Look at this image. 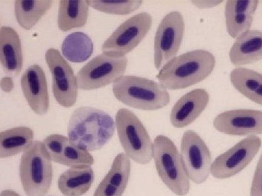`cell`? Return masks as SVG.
<instances>
[{
    "label": "cell",
    "mask_w": 262,
    "mask_h": 196,
    "mask_svg": "<svg viewBox=\"0 0 262 196\" xmlns=\"http://www.w3.org/2000/svg\"><path fill=\"white\" fill-rule=\"evenodd\" d=\"M45 58L51 73L52 88L56 102L62 107H72L77 102L80 89L77 75L58 50L50 48Z\"/></svg>",
    "instance_id": "30bf717a"
},
{
    "label": "cell",
    "mask_w": 262,
    "mask_h": 196,
    "mask_svg": "<svg viewBox=\"0 0 262 196\" xmlns=\"http://www.w3.org/2000/svg\"><path fill=\"white\" fill-rule=\"evenodd\" d=\"M94 44L92 39L83 32L69 34L63 41L61 54L67 61L81 63L87 61L92 56Z\"/></svg>",
    "instance_id": "d4e9b609"
},
{
    "label": "cell",
    "mask_w": 262,
    "mask_h": 196,
    "mask_svg": "<svg viewBox=\"0 0 262 196\" xmlns=\"http://www.w3.org/2000/svg\"><path fill=\"white\" fill-rule=\"evenodd\" d=\"M258 3V0H228L226 3V29L231 37L237 39L251 30Z\"/></svg>",
    "instance_id": "2e32d148"
},
{
    "label": "cell",
    "mask_w": 262,
    "mask_h": 196,
    "mask_svg": "<svg viewBox=\"0 0 262 196\" xmlns=\"http://www.w3.org/2000/svg\"><path fill=\"white\" fill-rule=\"evenodd\" d=\"M234 89L250 101L262 106V75L256 70L237 67L229 75Z\"/></svg>",
    "instance_id": "44dd1931"
},
{
    "label": "cell",
    "mask_w": 262,
    "mask_h": 196,
    "mask_svg": "<svg viewBox=\"0 0 262 196\" xmlns=\"http://www.w3.org/2000/svg\"><path fill=\"white\" fill-rule=\"evenodd\" d=\"M213 125L218 132L227 135L250 137L262 135V111L229 110L215 117Z\"/></svg>",
    "instance_id": "4fadbf2b"
},
{
    "label": "cell",
    "mask_w": 262,
    "mask_h": 196,
    "mask_svg": "<svg viewBox=\"0 0 262 196\" xmlns=\"http://www.w3.org/2000/svg\"><path fill=\"white\" fill-rule=\"evenodd\" d=\"M131 174V160L125 153L114 159L111 168L98 185L93 196H122Z\"/></svg>",
    "instance_id": "ac0fdd59"
},
{
    "label": "cell",
    "mask_w": 262,
    "mask_h": 196,
    "mask_svg": "<svg viewBox=\"0 0 262 196\" xmlns=\"http://www.w3.org/2000/svg\"><path fill=\"white\" fill-rule=\"evenodd\" d=\"M0 196H20L18 192L12 190H5L2 191Z\"/></svg>",
    "instance_id": "1f68e13d"
},
{
    "label": "cell",
    "mask_w": 262,
    "mask_h": 196,
    "mask_svg": "<svg viewBox=\"0 0 262 196\" xmlns=\"http://www.w3.org/2000/svg\"><path fill=\"white\" fill-rule=\"evenodd\" d=\"M185 20L181 12H170L162 19L155 34L154 65L160 70L177 56L182 46Z\"/></svg>",
    "instance_id": "9c48e42d"
},
{
    "label": "cell",
    "mask_w": 262,
    "mask_h": 196,
    "mask_svg": "<svg viewBox=\"0 0 262 196\" xmlns=\"http://www.w3.org/2000/svg\"><path fill=\"white\" fill-rule=\"evenodd\" d=\"M115 125L124 153L130 160L141 165L151 162L154 142L139 117L130 110L121 108L117 112Z\"/></svg>",
    "instance_id": "8992f818"
},
{
    "label": "cell",
    "mask_w": 262,
    "mask_h": 196,
    "mask_svg": "<svg viewBox=\"0 0 262 196\" xmlns=\"http://www.w3.org/2000/svg\"><path fill=\"white\" fill-rule=\"evenodd\" d=\"M52 0H15L14 13L22 29L31 30L53 6Z\"/></svg>",
    "instance_id": "cb8c5ba5"
},
{
    "label": "cell",
    "mask_w": 262,
    "mask_h": 196,
    "mask_svg": "<svg viewBox=\"0 0 262 196\" xmlns=\"http://www.w3.org/2000/svg\"><path fill=\"white\" fill-rule=\"evenodd\" d=\"M94 162V158L91 152L71 143L69 141L56 163L64 165L70 168H85L91 167Z\"/></svg>",
    "instance_id": "4316f807"
},
{
    "label": "cell",
    "mask_w": 262,
    "mask_h": 196,
    "mask_svg": "<svg viewBox=\"0 0 262 196\" xmlns=\"http://www.w3.org/2000/svg\"><path fill=\"white\" fill-rule=\"evenodd\" d=\"M114 95L128 107L141 111H158L170 101L168 90L158 82L134 75H124L113 84Z\"/></svg>",
    "instance_id": "3957f363"
},
{
    "label": "cell",
    "mask_w": 262,
    "mask_h": 196,
    "mask_svg": "<svg viewBox=\"0 0 262 196\" xmlns=\"http://www.w3.org/2000/svg\"><path fill=\"white\" fill-rule=\"evenodd\" d=\"M153 142V160L160 178L176 195H187L190 190V180L177 146L163 135L157 136Z\"/></svg>",
    "instance_id": "5b68a950"
},
{
    "label": "cell",
    "mask_w": 262,
    "mask_h": 196,
    "mask_svg": "<svg viewBox=\"0 0 262 196\" xmlns=\"http://www.w3.org/2000/svg\"><path fill=\"white\" fill-rule=\"evenodd\" d=\"M250 196H262V154L253 175Z\"/></svg>",
    "instance_id": "f1b7e54d"
},
{
    "label": "cell",
    "mask_w": 262,
    "mask_h": 196,
    "mask_svg": "<svg viewBox=\"0 0 262 196\" xmlns=\"http://www.w3.org/2000/svg\"><path fill=\"white\" fill-rule=\"evenodd\" d=\"M0 61L5 73L10 77H17L23 68L20 36L14 29L8 26H3L0 29Z\"/></svg>",
    "instance_id": "e0dca14e"
},
{
    "label": "cell",
    "mask_w": 262,
    "mask_h": 196,
    "mask_svg": "<svg viewBox=\"0 0 262 196\" xmlns=\"http://www.w3.org/2000/svg\"><path fill=\"white\" fill-rule=\"evenodd\" d=\"M0 87H1L2 90L5 93H10L13 92L15 88V83L13 77H10V76L3 77L0 81Z\"/></svg>",
    "instance_id": "4dcf8cb0"
},
{
    "label": "cell",
    "mask_w": 262,
    "mask_h": 196,
    "mask_svg": "<svg viewBox=\"0 0 262 196\" xmlns=\"http://www.w3.org/2000/svg\"><path fill=\"white\" fill-rule=\"evenodd\" d=\"M223 3L222 0H193V6L200 10H208L214 8Z\"/></svg>",
    "instance_id": "f546056e"
},
{
    "label": "cell",
    "mask_w": 262,
    "mask_h": 196,
    "mask_svg": "<svg viewBox=\"0 0 262 196\" xmlns=\"http://www.w3.org/2000/svg\"><path fill=\"white\" fill-rule=\"evenodd\" d=\"M215 66L213 53L194 50L177 56L159 70L158 82L167 90L187 88L206 80Z\"/></svg>",
    "instance_id": "7a4b0ae2"
},
{
    "label": "cell",
    "mask_w": 262,
    "mask_h": 196,
    "mask_svg": "<svg viewBox=\"0 0 262 196\" xmlns=\"http://www.w3.org/2000/svg\"><path fill=\"white\" fill-rule=\"evenodd\" d=\"M181 156L190 181L201 185L211 175V154L203 138L194 130H187L182 136Z\"/></svg>",
    "instance_id": "8fae6325"
},
{
    "label": "cell",
    "mask_w": 262,
    "mask_h": 196,
    "mask_svg": "<svg viewBox=\"0 0 262 196\" xmlns=\"http://www.w3.org/2000/svg\"><path fill=\"white\" fill-rule=\"evenodd\" d=\"M19 175L26 195H47L53 182V161L42 142L34 141L22 154Z\"/></svg>",
    "instance_id": "277c9868"
},
{
    "label": "cell",
    "mask_w": 262,
    "mask_h": 196,
    "mask_svg": "<svg viewBox=\"0 0 262 196\" xmlns=\"http://www.w3.org/2000/svg\"><path fill=\"white\" fill-rule=\"evenodd\" d=\"M235 66L253 64L262 60V31L251 30L235 39L229 53Z\"/></svg>",
    "instance_id": "d6986e66"
},
{
    "label": "cell",
    "mask_w": 262,
    "mask_h": 196,
    "mask_svg": "<svg viewBox=\"0 0 262 196\" xmlns=\"http://www.w3.org/2000/svg\"><path fill=\"white\" fill-rule=\"evenodd\" d=\"M94 180L92 167L70 168L58 178V187L63 195L82 196L91 189Z\"/></svg>",
    "instance_id": "7402d4cb"
},
{
    "label": "cell",
    "mask_w": 262,
    "mask_h": 196,
    "mask_svg": "<svg viewBox=\"0 0 262 196\" xmlns=\"http://www.w3.org/2000/svg\"><path fill=\"white\" fill-rule=\"evenodd\" d=\"M34 132L27 127H17L0 133V159L23 153L34 142Z\"/></svg>",
    "instance_id": "603a6c76"
},
{
    "label": "cell",
    "mask_w": 262,
    "mask_h": 196,
    "mask_svg": "<svg viewBox=\"0 0 262 196\" xmlns=\"http://www.w3.org/2000/svg\"><path fill=\"white\" fill-rule=\"evenodd\" d=\"M90 8L115 15H130L142 6L141 0H88Z\"/></svg>",
    "instance_id": "484cf974"
},
{
    "label": "cell",
    "mask_w": 262,
    "mask_h": 196,
    "mask_svg": "<svg viewBox=\"0 0 262 196\" xmlns=\"http://www.w3.org/2000/svg\"><path fill=\"white\" fill-rule=\"evenodd\" d=\"M261 144V138L258 136H250L239 141L213 161L212 176L220 180L235 176L256 157Z\"/></svg>",
    "instance_id": "7c38bea8"
},
{
    "label": "cell",
    "mask_w": 262,
    "mask_h": 196,
    "mask_svg": "<svg viewBox=\"0 0 262 196\" xmlns=\"http://www.w3.org/2000/svg\"><path fill=\"white\" fill-rule=\"evenodd\" d=\"M116 131L115 120L99 108L82 106L71 114L67 137L71 143L95 152L110 142Z\"/></svg>",
    "instance_id": "6da1fadb"
},
{
    "label": "cell",
    "mask_w": 262,
    "mask_h": 196,
    "mask_svg": "<svg viewBox=\"0 0 262 196\" xmlns=\"http://www.w3.org/2000/svg\"><path fill=\"white\" fill-rule=\"evenodd\" d=\"M69 141L70 140L68 137L58 134L48 136L42 141L53 162L56 163L61 157L65 146L68 143Z\"/></svg>",
    "instance_id": "83f0119b"
},
{
    "label": "cell",
    "mask_w": 262,
    "mask_h": 196,
    "mask_svg": "<svg viewBox=\"0 0 262 196\" xmlns=\"http://www.w3.org/2000/svg\"><path fill=\"white\" fill-rule=\"evenodd\" d=\"M88 0H61L57 15V25L61 32L81 28L89 20Z\"/></svg>",
    "instance_id": "ffe728a7"
},
{
    "label": "cell",
    "mask_w": 262,
    "mask_h": 196,
    "mask_svg": "<svg viewBox=\"0 0 262 196\" xmlns=\"http://www.w3.org/2000/svg\"><path fill=\"white\" fill-rule=\"evenodd\" d=\"M126 56L102 53L88 62L77 75L79 89L91 91L116 82L125 75L127 67Z\"/></svg>",
    "instance_id": "52a82bcc"
},
{
    "label": "cell",
    "mask_w": 262,
    "mask_h": 196,
    "mask_svg": "<svg viewBox=\"0 0 262 196\" xmlns=\"http://www.w3.org/2000/svg\"><path fill=\"white\" fill-rule=\"evenodd\" d=\"M152 16L141 12L120 24L102 44V53L126 56L139 46L152 26Z\"/></svg>",
    "instance_id": "ba28073f"
},
{
    "label": "cell",
    "mask_w": 262,
    "mask_h": 196,
    "mask_svg": "<svg viewBox=\"0 0 262 196\" xmlns=\"http://www.w3.org/2000/svg\"><path fill=\"white\" fill-rule=\"evenodd\" d=\"M210 94L205 89H195L179 98L170 114V121L175 128H184L195 121L206 110Z\"/></svg>",
    "instance_id": "9a60e30c"
},
{
    "label": "cell",
    "mask_w": 262,
    "mask_h": 196,
    "mask_svg": "<svg viewBox=\"0 0 262 196\" xmlns=\"http://www.w3.org/2000/svg\"><path fill=\"white\" fill-rule=\"evenodd\" d=\"M20 86L22 92L29 107L38 116H45L50 109L46 73L40 65H30L21 76Z\"/></svg>",
    "instance_id": "5bb4252c"
}]
</instances>
